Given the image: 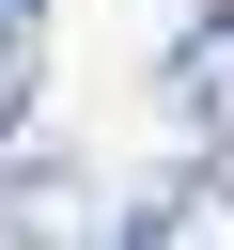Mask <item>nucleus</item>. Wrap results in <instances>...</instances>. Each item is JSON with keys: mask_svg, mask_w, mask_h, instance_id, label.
<instances>
[{"mask_svg": "<svg viewBox=\"0 0 234 250\" xmlns=\"http://www.w3.org/2000/svg\"><path fill=\"white\" fill-rule=\"evenodd\" d=\"M109 250H234V172H172V188H140V219H125Z\"/></svg>", "mask_w": 234, "mask_h": 250, "instance_id": "7ed1b4c3", "label": "nucleus"}, {"mask_svg": "<svg viewBox=\"0 0 234 250\" xmlns=\"http://www.w3.org/2000/svg\"><path fill=\"white\" fill-rule=\"evenodd\" d=\"M156 109H172V141H203V172H234V0H187V31L156 62Z\"/></svg>", "mask_w": 234, "mask_h": 250, "instance_id": "f257e3e1", "label": "nucleus"}, {"mask_svg": "<svg viewBox=\"0 0 234 250\" xmlns=\"http://www.w3.org/2000/svg\"><path fill=\"white\" fill-rule=\"evenodd\" d=\"M0 250H94V172L78 156H0Z\"/></svg>", "mask_w": 234, "mask_h": 250, "instance_id": "f03ea898", "label": "nucleus"}, {"mask_svg": "<svg viewBox=\"0 0 234 250\" xmlns=\"http://www.w3.org/2000/svg\"><path fill=\"white\" fill-rule=\"evenodd\" d=\"M47 94V0H0V125H31Z\"/></svg>", "mask_w": 234, "mask_h": 250, "instance_id": "20e7f679", "label": "nucleus"}]
</instances>
